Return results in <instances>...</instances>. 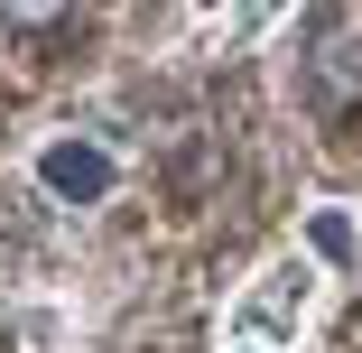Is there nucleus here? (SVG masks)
Masks as SVG:
<instances>
[{
	"mask_svg": "<svg viewBox=\"0 0 362 353\" xmlns=\"http://www.w3.org/2000/svg\"><path fill=\"white\" fill-rule=\"evenodd\" d=\"M37 186L56 204H103L121 186V158L103 149V139H47V149H37Z\"/></svg>",
	"mask_w": 362,
	"mask_h": 353,
	"instance_id": "f03ea898",
	"label": "nucleus"
},
{
	"mask_svg": "<svg viewBox=\"0 0 362 353\" xmlns=\"http://www.w3.org/2000/svg\"><path fill=\"white\" fill-rule=\"evenodd\" d=\"M223 353H298V344H223Z\"/></svg>",
	"mask_w": 362,
	"mask_h": 353,
	"instance_id": "423d86ee",
	"label": "nucleus"
},
{
	"mask_svg": "<svg viewBox=\"0 0 362 353\" xmlns=\"http://www.w3.org/2000/svg\"><path fill=\"white\" fill-rule=\"evenodd\" d=\"M316 298H325L316 251H279V260H260L242 279V298L223 307V344H298V325L316 316Z\"/></svg>",
	"mask_w": 362,
	"mask_h": 353,
	"instance_id": "f257e3e1",
	"label": "nucleus"
},
{
	"mask_svg": "<svg viewBox=\"0 0 362 353\" xmlns=\"http://www.w3.org/2000/svg\"><path fill=\"white\" fill-rule=\"evenodd\" d=\"M65 0H0V19H19V28H37V19H56Z\"/></svg>",
	"mask_w": 362,
	"mask_h": 353,
	"instance_id": "39448f33",
	"label": "nucleus"
},
{
	"mask_svg": "<svg viewBox=\"0 0 362 353\" xmlns=\"http://www.w3.org/2000/svg\"><path fill=\"white\" fill-rule=\"evenodd\" d=\"M298 0H233V37H260V28H279Z\"/></svg>",
	"mask_w": 362,
	"mask_h": 353,
	"instance_id": "20e7f679",
	"label": "nucleus"
},
{
	"mask_svg": "<svg viewBox=\"0 0 362 353\" xmlns=\"http://www.w3.org/2000/svg\"><path fill=\"white\" fill-rule=\"evenodd\" d=\"M307 251L334 260V270L353 260V224H344V204H316V214H307Z\"/></svg>",
	"mask_w": 362,
	"mask_h": 353,
	"instance_id": "7ed1b4c3",
	"label": "nucleus"
}]
</instances>
